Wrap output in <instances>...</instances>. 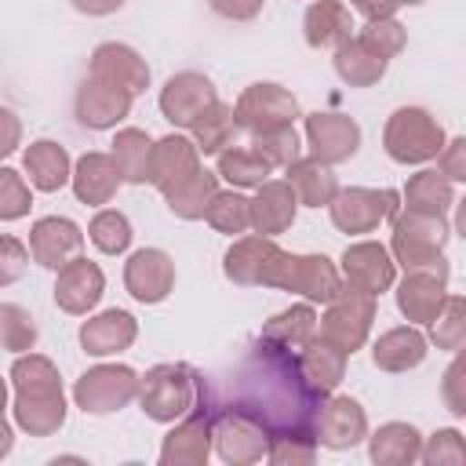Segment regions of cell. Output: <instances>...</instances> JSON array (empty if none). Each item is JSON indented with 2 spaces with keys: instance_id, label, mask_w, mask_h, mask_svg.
I'll return each instance as SVG.
<instances>
[{
  "instance_id": "44dd1931",
  "label": "cell",
  "mask_w": 466,
  "mask_h": 466,
  "mask_svg": "<svg viewBox=\"0 0 466 466\" xmlns=\"http://www.w3.org/2000/svg\"><path fill=\"white\" fill-rule=\"evenodd\" d=\"M131 95L106 84V80H95L87 76L80 87H76V98H73V109H76V120L91 131H109L116 127L127 113H131Z\"/></svg>"
},
{
  "instance_id": "ffe728a7",
  "label": "cell",
  "mask_w": 466,
  "mask_h": 466,
  "mask_svg": "<svg viewBox=\"0 0 466 466\" xmlns=\"http://www.w3.org/2000/svg\"><path fill=\"white\" fill-rule=\"evenodd\" d=\"M91 76L95 80H106L120 91H127L131 98L142 95L149 87V66L146 58L127 47V44H116V40H106L91 51Z\"/></svg>"
},
{
  "instance_id": "ac0fdd59",
  "label": "cell",
  "mask_w": 466,
  "mask_h": 466,
  "mask_svg": "<svg viewBox=\"0 0 466 466\" xmlns=\"http://www.w3.org/2000/svg\"><path fill=\"white\" fill-rule=\"evenodd\" d=\"M84 251V233L73 218L66 215H44L29 229V255L44 269H62L66 262L80 258Z\"/></svg>"
},
{
  "instance_id": "f6af8a7d",
  "label": "cell",
  "mask_w": 466,
  "mask_h": 466,
  "mask_svg": "<svg viewBox=\"0 0 466 466\" xmlns=\"http://www.w3.org/2000/svg\"><path fill=\"white\" fill-rule=\"evenodd\" d=\"M251 149L269 167H288L291 160H299V131H295V124L273 127V131H258V135H251Z\"/></svg>"
},
{
  "instance_id": "8d00e7d4",
  "label": "cell",
  "mask_w": 466,
  "mask_h": 466,
  "mask_svg": "<svg viewBox=\"0 0 466 466\" xmlns=\"http://www.w3.org/2000/svg\"><path fill=\"white\" fill-rule=\"evenodd\" d=\"M400 197H404V208H408V211H430V215H444V211L455 204L451 182H448L441 171H433V167L415 171V175L408 178V186H404Z\"/></svg>"
},
{
  "instance_id": "680465c9",
  "label": "cell",
  "mask_w": 466,
  "mask_h": 466,
  "mask_svg": "<svg viewBox=\"0 0 466 466\" xmlns=\"http://www.w3.org/2000/svg\"><path fill=\"white\" fill-rule=\"evenodd\" d=\"M11 444H15V430H11V422H7L4 411H0V459L11 451Z\"/></svg>"
},
{
  "instance_id": "f546056e",
  "label": "cell",
  "mask_w": 466,
  "mask_h": 466,
  "mask_svg": "<svg viewBox=\"0 0 466 466\" xmlns=\"http://www.w3.org/2000/svg\"><path fill=\"white\" fill-rule=\"evenodd\" d=\"M22 167L29 175V186L40 193H55L69 182L73 175V160L66 153V146L51 142V138H36L25 153H22Z\"/></svg>"
},
{
  "instance_id": "3957f363",
  "label": "cell",
  "mask_w": 466,
  "mask_h": 466,
  "mask_svg": "<svg viewBox=\"0 0 466 466\" xmlns=\"http://www.w3.org/2000/svg\"><path fill=\"white\" fill-rule=\"evenodd\" d=\"M451 240V226L444 215L430 211H400L393 215V237H390V255L404 273H422L441 284H448L451 266L444 258V244Z\"/></svg>"
},
{
  "instance_id": "7402d4cb",
  "label": "cell",
  "mask_w": 466,
  "mask_h": 466,
  "mask_svg": "<svg viewBox=\"0 0 466 466\" xmlns=\"http://www.w3.org/2000/svg\"><path fill=\"white\" fill-rule=\"evenodd\" d=\"M55 273H58L55 277V302H58V309H66L73 317H84V313H91L98 306V299L106 291V277H102V269L95 262L73 258V262H66Z\"/></svg>"
},
{
  "instance_id": "8992f818",
  "label": "cell",
  "mask_w": 466,
  "mask_h": 466,
  "mask_svg": "<svg viewBox=\"0 0 466 466\" xmlns=\"http://www.w3.org/2000/svg\"><path fill=\"white\" fill-rule=\"evenodd\" d=\"M324 317L317 320L320 324V339L331 342L335 350H342L346 357H353L364 342H368V331H371V320H375V299L371 295H360L353 288L342 284V291L324 302Z\"/></svg>"
},
{
  "instance_id": "4fadbf2b",
  "label": "cell",
  "mask_w": 466,
  "mask_h": 466,
  "mask_svg": "<svg viewBox=\"0 0 466 466\" xmlns=\"http://www.w3.org/2000/svg\"><path fill=\"white\" fill-rule=\"evenodd\" d=\"M280 255H284V248L273 237H262V233L237 237L229 244V251L222 255V273L240 288H269Z\"/></svg>"
},
{
  "instance_id": "7dc6e473",
  "label": "cell",
  "mask_w": 466,
  "mask_h": 466,
  "mask_svg": "<svg viewBox=\"0 0 466 466\" xmlns=\"http://www.w3.org/2000/svg\"><path fill=\"white\" fill-rule=\"evenodd\" d=\"M266 459L277 462V466H309L317 459V437H309V433H280V437H269Z\"/></svg>"
},
{
  "instance_id": "9f6ffc18",
  "label": "cell",
  "mask_w": 466,
  "mask_h": 466,
  "mask_svg": "<svg viewBox=\"0 0 466 466\" xmlns=\"http://www.w3.org/2000/svg\"><path fill=\"white\" fill-rule=\"evenodd\" d=\"M353 11H360L364 18H393V11L400 7L397 0H350Z\"/></svg>"
},
{
  "instance_id": "603a6c76",
  "label": "cell",
  "mask_w": 466,
  "mask_h": 466,
  "mask_svg": "<svg viewBox=\"0 0 466 466\" xmlns=\"http://www.w3.org/2000/svg\"><path fill=\"white\" fill-rule=\"evenodd\" d=\"M69 182H73V193H76L80 204L98 208V204H109V200L116 197V189H120L124 178H120V167H116V160H113V153L91 149V153H84V157L73 164Z\"/></svg>"
},
{
  "instance_id": "6f0895ef",
  "label": "cell",
  "mask_w": 466,
  "mask_h": 466,
  "mask_svg": "<svg viewBox=\"0 0 466 466\" xmlns=\"http://www.w3.org/2000/svg\"><path fill=\"white\" fill-rule=\"evenodd\" d=\"M127 0H73V7L80 11V15H87V18H106V15H113V11H120Z\"/></svg>"
},
{
  "instance_id": "52a82bcc",
  "label": "cell",
  "mask_w": 466,
  "mask_h": 466,
  "mask_svg": "<svg viewBox=\"0 0 466 466\" xmlns=\"http://www.w3.org/2000/svg\"><path fill=\"white\" fill-rule=\"evenodd\" d=\"M135 393H138V375L127 364H95L73 386V400L84 415H113L127 408Z\"/></svg>"
},
{
  "instance_id": "1f68e13d",
  "label": "cell",
  "mask_w": 466,
  "mask_h": 466,
  "mask_svg": "<svg viewBox=\"0 0 466 466\" xmlns=\"http://www.w3.org/2000/svg\"><path fill=\"white\" fill-rule=\"evenodd\" d=\"M284 171H288L284 182L291 186L295 200L306 204V208H328L331 197L339 193V178H335L331 167L320 164L317 157H299V160H291Z\"/></svg>"
},
{
  "instance_id": "4dcf8cb0",
  "label": "cell",
  "mask_w": 466,
  "mask_h": 466,
  "mask_svg": "<svg viewBox=\"0 0 466 466\" xmlns=\"http://www.w3.org/2000/svg\"><path fill=\"white\" fill-rule=\"evenodd\" d=\"M368 441V459L375 466H411L419 462L422 433L411 422H382Z\"/></svg>"
},
{
  "instance_id": "30bf717a",
  "label": "cell",
  "mask_w": 466,
  "mask_h": 466,
  "mask_svg": "<svg viewBox=\"0 0 466 466\" xmlns=\"http://www.w3.org/2000/svg\"><path fill=\"white\" fill-rule=\"evenodd\" d=\"M233 116H237V127L251 131V135L273 131V127H288L299 116V98L280 84L258 80V84H251V87H244L237 95Z\"/></svg>"
},
{
  "instance_id": "277c9868",
  "label": "cell",
  "mask_w": 466,
  "mask_h": 466,
  "mask_svg": "<svg viewBox=\"0 0 466 466\" xmlns=\"http://www.w3.org/2000/svg\"><path fill=\"white\" fill-rule=\"evenodd\" d=\"M135 397L153 422H178L208 397V386L197 368H189L182 360H167V364H153L138 379Z\"/></svg>"
},
{
  "instance_id": "7a4b0ae2",
  "label": "cell",
  "mask_w": 466,
  "mask_h": 466,
  "mask_svg": "<svg viewBox=\"0 0 466 466\" xmlns=\"http://www.w3.org/2000/svg\"><path fill=\"white\" fill-rule=\"evenodd\" d=\"M15 386V426L29 437H51L66 422V393L62 375L51 357L22 353L11 364Z\"/></svg>"
},
{
  "instance_id": "ba28073f",
  "label": "cell",
  "mask_w": 466,
  "mask_h": 466,
  "mask_svg": "<svg viewBox=\"0 0 466 466\" xmlns=\"http://www.w3.org/2000/svg\"><path fill=\"white\" fill-rule=\"evenodd\" d=\"M269 288L295 291L306 302H331L342 291V273L328 255H291V251H284L277 269H273Z\"/></svg>"
},
{
  "instance_id": "ab89813d",
  "label": "cell",
  "mask_w": 466,
  "mask_h": 466,
  "mask_svg": "<svg viewBox=\"0 0 466 466\" xmlns=\"http://www.w3.org/2000/svg\"><path fill=\"white\" fill-rule=\"evenodd\" d=\"M269 164L255 153V149H240V146H229L218 153V178H226L233 189H255L269 178Z\"/></svg>"
},
{
  "instance_id": "681fc988",
  "label": "cell",
  "mask_w": 466,
  "mask_h": 466,
  "mask_svg": "<svg viewBox=\"0 0 466 466\" xmlns=\"http://www.w3.org/2000/svg\"><path fill=\"white\" fill-rule=\"evenodd\" d=\"M419 459L437 466V462H462L466 459V448H462V433L459 430H437L422 448H419Z\"/></svg>"
},
{
  "instance_id": "f35d334b",
  "label": "cell",
  "mask_w": 466,
  "mask_h": 466,
  "mask_svg": "<svg viewBox=\"0 0 466 466\" xmlns=\"http://www.w3.org/2000/svg\"><path fill=\"white\" fill-rule=\"evenodd\" d=\"M193 142H197V149L200 153H222V149H229L233 146V138H237V116H233V106H226V102H215L211 109H204L197 120H193Z\"/></svg>"
},
{
  "instance_id": "74e56055",
  "label": "cell",
  "mask_w": 466,
  "mask_h": 466,
  "mask_svg": "<svg viewBox=\"0 0 466 466\" xmlns=\"http://www.w3.org/2000/svg\"><path fill=\"white\" fill-rule=\"evenodd\" d=\"M149 149H153V138L142 127H120L116 131V138H113V160H116L124 182H131V186H142L146 182V175H149Z\"/></svg>"
},
{
  "instance_id": "5b68a950",
  "label": "cell",
  "mask_w": 466,
  "mask_h": 466,
  "mask_svg": "<svg viewBox=\"0 0 466 466\" xmlns=\"http://www.w3.org/2000/svg\"><path fill=\"white\" fill-rule=\"evenodd\" d=\"M444 127L422 106H400L382 127V149L397 164H430L444 146Z\"/></svg>"
},
{
  "instance_id": "836d02e7",
  "label": "cell",
  "mask_w": 466,
  "mask_h": 466,
  "mask_svg": "<svg viewBox=\"0 0 466 466\" xmlns=\"http://www.w3.org/2000/svg\"><path fill=\"white\" fill-rule=\"evenodd\" d=\"M444 299H448L444 284L433 277H422V273H404V280L397 284V309L411 324H430L441 313Z\"/></svg>"
},
{
  "instance_id": "11a10c76",
  "label": "cell",
  "mask_w": 466,
  "mask_h": 466,
  "mask_svg": "<svg viewBox=\"0 0 466 466\" xmlns=\"http://www.w3.org/2000/svg\"><path fill=\"white\" fill-rule=\"evenodd\" d=\"M18 142H22V120L0 106V160L11 157L18 149Z\"/></svg>"
},
{
  "instance_id": "2e32d148",
  "label": "cell",
  "mask_w": 466,
  "mask_h": 466,
  "mask_svg": "<svg viewBox=\"0 0 466 466\" xmlns=\"http://www.w3.org/2000/svg\"><path fill=\"white\" fill-rule=\"evenodd\" d=\"M306 142L320 164H328V167L346 164L360 149V124L346 113H320L317 109L306 116Z\"/></svg>"
},
{
  "instance_id": "db71d44e",
  "label": "cell",
  "mask_w": 466,
  "mask_h": 466,
  "mask_svg": "<svg viewBox=\"0 0 466 466\" xmlns=\"http://www.w3.org/2000/svg\"><path fill=\"white\" fill-rule=\"evenodd\" d=\"M208 4H211L215 15H222L229 22H248V18H255L262 11L266 0H208Z\"/></svg>"
},
{
  "instance_id": "94428289",
  "label": "cell",
  "mask_w": 466,
  "mask_h": 466,
  "mask_svg": "<svg viewBox=\"0 0 466 466\" xmlns=\"http://www.w3.org/2000/svg\"><path fill=\"white\" fill-rule=\"evenodd\" d=\"M400 7H419V4H426V0H397Z\"/></svg>"
},
{
  "instance_id": "5bb4252c",
  "label": "cell",
  "mask_w": 466,
  "mask_h": 466,
  "mask_svg": "<svg viewBox=\"0 0 466 466\" xmlns=\"http://www.w3.org/2000/svg\"><path fill=\"white\" fill-rule=\"evenodd\" d=\"M211 422H215V408L208 404V397L175 422V430L164 437L160 444V462L164 466H204L211 455Z\"/></svg>"
},
{
  "instance_id": "484cf974",
  "label": "cell",
  "mask_w": 466,
  "mask_h": 466,
  "mask_svg": "<svg viewBox=\"0 0 466 466\" xmlns=\"http://www.w3.org/2000/svg\"><path fill=\"white\" fill-rule=\"evenodd\" d=\"M295 211H299V200L288 182L266 178L262 186H255V197H251V229L255 233L280 237L284 229H291Z\"/></svg>"
},
{
  "instance_id": "91938a15",
  "label": "cell",
  "mask_w": 466,
  "mask_h": 466,
  "mask_svg": "<svg viewBox=\"0 0 466 466\" xmlns=\"http://www.w3.org/2000/svg\"><path fill=\"white\" fill-rule=\"evenodd\" d=\"M4 404H7V382L0 379V411H4Z\"/></svg>"
},
{
  "instance_id": "cb8c5ba5",
  "label": "cell",
  "mask_w": 466,
  "mask_h": 466,
  "mask_svg": "<svg viewBox=\"0 0 466 466\" xmlns=\"http://www.w3.org/2000/svg\"><path fill=\"white\" fill-rule=\"evenodd\" d=\"M80 346L91 357H109V353H124L135 339H138V320L127 309H102L98 317H87L80 324Z\"/></svg>"
},
{
  "instance_id": "c3c4849f",
  "label": "cell",
  "mask_w": 466,
  "mask_h": 466,
  "mask_svg": "<svg viewBox=\"0 0 466 466\" xmlns=\"http://www.w3.org/2000/svg\"><path fill=\"white\" fill-rule=\"evenodd\" d=\"M357 36H364V40H368L379 55H386V58H397V55L404 51V44H408V29H404L397 18H368Z\"/></svg>"
},
{
  "instance_id": "60d3db41",
  "label": "cell",
  "mask_w": 466,
  "mask_h": 466,
  "mask_svg": "<svg viewBox=\"0 0 466 466\" xmlns=\"http://www.w3.org/2000/svg\"><path fill=\"white\" fill-rule=\"evenodd\" d=\"M204 218H208V226H211L215 233H226V237L248 233V229H251V200H248L244 193H237V189H226V193L218 189V193L211 197Z\"/></svg>"
},
{
  "instance_id": "8fae6325",
  "label": "cell",
  "mask_w": 466,
  "mask_h": 466,
  "mask_svg": "<svg viewBox=\"0 0 466 466\" xmlns=\"http://www.w3.org/2000/svg\"><path fill=\"white\" fill-rule=\"evenodd\" d=\"M211 444H215V451H218L222 462H229V466H251V462H262L266 459L269 433L255 419H248V415H240L233 408H215Z\"/></svg>"
},
{
  "instance_id": "bcb514c9",
  "label": "cell",
  "mask_w": 466,
  "mask_h": 466,
  "mask_svg": "<svg viewBox=\"0 0 466 466\" xmlns=\"http://www.w3.org/2000/svg\"><path fill=\"white\" fill-rule=\"evenodd\" d=\"M33 208V189L15 167H0V222H18Z\"/></svg>"
},
{
  "instance_id": "7c38bea8",
  "label": "cell",
  "mask_w": 466,
  "mask_h": 466,
  "mask_svg": "<svg viewBox=\"0 0 466 466\" xmlns=\"http://www.w3.org/2000/svg\"><path fill=\"white\" fill-rule=\"evenodd\" d=\"M339 273H342V284L346 288L375 299V295H382V291L393 288L397 262H393V255H390L386 244H379V240H357V244H350L342 251Z\"/></svg>"
},
{
  "instance_id": "f5cc1de1",
  "label": "cell",
  "mask_w": 466,
  "mask_h": 466,
  "mask_svg": "<svg viewBox=\"0 0 466 466\" xmlns=\"http://www.w3.org/2000/svg\"><path fill=\"white\" fill-rule=\"evenodd\" d=\"M437 171L448 178V182H462L466 178V138H451L441 146L437 153Z\"/></svg>"
},
{
  "instance_id": "9a60e30c",
  "label": "cell",
  "mask_w": 466,
  "mask_h": 466,
  "mask_svg": "<svg viewBox=\"0 0 466 466\" xmlns=\"http://www.w3.org/2000/svg\"><path fill=\"white\" fill-rule=\"evenodd\" d=\"M313 437H317V444H324L331 451L357 448L368 437V415H364L360 400H353L346 393H328L317 411Z\"/></svg>"
},
{
  "instance_id": "d6986e66",
  "label": "cell",
  "mask_w": 466,
  "mask_h": 466,
  "mask_svg": "<svg viewBox=\"0 0 466 466\" xmlns=\"http://www.w3.org/2000/svg\"><path fill=\"white\" fill-rule=\"evenodd\" d=\"M124 288L135 302L157 306L171 295L175 288V262L167 251L160 248H138L127 262H124Z\"/></svg>"
},
{
  "instance_id": "d4e9b609",
  "label": "cell",
  "mask_w": 466,
  "mask_h": 466,
  "mask_svg": "<svg viewBox=\"0 0 466 466\" xmlns=\"http://www.w3.org/2000/svg\"><path fill=\"white\" fill-rule=\"evenodd\" d=\"M197 167H200V149H197V142L186 138V135H164V138L153 142V149H149V175H146V182L164 193L167 186H175L178 178H186V175L197 171Z\"/></svg>"
},
{
  "instance_id": "9c48e42d",
  "label": "cell",
  "mask_w": 466,
  "mask_h": 466,
  "mask_svg": "<svg viewBox=\"0 0 466 466\" xmlns=\"http://www.w3.org/2000/svg\"><path fill=\"white\" fill-rule=\"evenodd\" d=\"M397 193L393 189H368V186H350L339 189L328 204L331 226L339 233H375L382 222L397 215Z\"/></svg>"
},
{
  "instance_id": "f1b7e54d",
  "label": "cell",
  "mask_w": 466,
  "mask_h": 466,
  "mask_svg": "<svg viewBox=\"0 0 466 466\" xmlns=\"http://www.w3.org/2000/svg\"><path fill=\"white\" fill-rule=\"evenodd\" d=\"M353 15L342 0H313L302 15V36L309 47H339L342 40L353 36Z\"/></svg>"
},
{
  "instance_id": "e575fe53",
  "label": "cell",
  "mask_w": 466,
  "mask_h": 466,
  "mask_svg": "<svg viewBox=\"0 0 466 466\" xmlns=\"http://www.w3.org/2000/svg\"><path fill=\"white\" fill-rule=\"evenodd\" d=\"M295 360L302 368V375L320 390V393H335L342 375H346V353L335 350L331 342H324L320 335H313L302 350H295Z\"/></svg>"
},
{
  "instance_id": "816d5d0a",
  "label": "cell",
  "mask_w": 466,
  "mask_h": 466,
  "mask_svg": "<svg viewBox=\"0 0 466 466\" xmlns=\"http://www.w3.org/2000/svg\"><path fill=\"white\" fill-rule=\"evenodd\" d=\"M444 404L451 415H466V364L455 357L444 371Z\"/></svg>"
},
{
  "instance_id": "6da1fadb",
  "label": "cell",
  "mask_w": 466,
  "mask_h": 466,
  "mask_svg": "<svg viewBox=\"0 0 466 466\" xmlns=\"http://www.w3.org/2000/svg\"><path fill=\"white\" fill-rule=\"evenodd\" d=\"M328 393H320L299 368L291 350H280L273 342H255L248 357L237 364L229 382V400L222 408H233L248 419H255L269 437L280 433H309L317 411Z\"/></svg>"
},
{
  "instance_id": "4316f807",
  "label": "cell",
  "mask_w": 466,
  "mask_h": 466,
  "mask_svg": "<svg viewBox=\"0 0 466 466\" xmlns=\"http://www.w3.org/2000/svg\"><path fill=\"white\" fill-rule=\"evenodd\" d=\"M426 350H430V339H426L415 324L390 328V331H382V335L375 339V346H371V364H375L379 371L400 375V371L419 368V364L426 360Z\"/></svg>"
},
{
  "instance_id": "b9f144b4",
  "label": "cell",
  "mask_w": 466,
  "mask_h": 466,
  "mask_svg": "<svg viewBox=\"0 0 466 466\" xmlns=\"http://www.w3.org/2000/svg\"><path fill=\"white\" fill-rule=\"evenodd\" d=\"M131 222H127V215L124 211H116V208H102L95 218H91V226H87V240L102 251V255H124L127 248H131Z\"/></svg>"
},
{
  "instance_id": "d590c367",
  "label": "cell",
  "mask_w": 466,
  "mask_h": 466,
  "mask_svg": "<svg viewBox=\"0 0 466 466\" xmlns=\"http://www.w3.org/2000/svg\"><path fill=\"white\" fill-rule=\"evenodd\" d=\"M313 335H317V313H313L309 302H299V306H288V309H280L277 317H269L258 339L295 353V350H302Z\"/></svg>"
},
{
  "instance_id": "e0dca14e",
  "label": "cell",
  "mask_w": 466,
  "mask_h": 466,
  "mask_svg": "<svg viewBox=\"0 0 466 466\" xmlns=\"http://www.w3.org/2000/svg\"><path fill=\"white\" fill-rule=\"evenodd\" d=\"M215 102H218L215 84H211L204 73H197V69L175 73V76H167V84L160 87V113H164V120L175 124V127H193V120H197L204 109H211Z\"/></svg>"
},
{
  "instance_id": "f907efd6",
  "label": "cell",
  "mask_w": 466,
  "mask_h": 466,
  "mask_svg": "<svg viewBox=\"0 0 466 466\" xmlns=\"http://www.w3.org/2000/svg\"><path fill=\"white\" fill-rule=\"evenodd\" d=\"M25 269H29V248H25L18 237L0 233V288L22 280Z\"/></svg>"
},
{
  "instance_id": "7bdbcfd3",
  "label": "cell",
  "mask_w": 466,
  "mask_h": 466,
  "mask_svg": "<svg viewBox=\"0 0 466 466\" xmlns=\"http://www.w3.org/2000/svg\"><path fill=\"white\" fill-rule=\"evenodd\" d=\"M430 342H437V350H451L459 353L466 342V299L462 295H448L441 313L430 320Z\"/></svg>"
},
{
  "instance_id": "ee69618b",
  "label": "cell",
  "mask_w": 466,
  "mask_h": 466,
  "mask_svg": "<svg viewBox=\"0 0 466 466\" xmlns=\"http://www.w3.org/2000/svg\"><path fill=\"white\" fill-rule=\"evenodd\" d=\"M36 346V320L18 302H0V350L29 353Z\"/></svg>"
},
{
  "instance_id": "83f0119b",
  "label": "cell",
  "mask_w": 466,
  "mask_h": 466,
  "mask_svg": "<svg viewBox=\"0 0 466 466\" xmlns=\"http://www.w3.org/2000/svg\"><path fill=\"white\" fill-rule=\"evenodd\" d=\"M331 66H335V73H339L342 84H350V87H371V84H379V80L386 76L390 58L379 55L364 36L353 33L350 40H342V44L335 47Z\"/></svg>"
},
{
  "instance_id": "d6a6232c",
  "label": "cell",
  "mask_w": 466,
  "mask_h": 466,
  "mask_svg": "<svg viewBox=\"0 0 466 466\" xmlns=\"http://www.w3.org/2000/svg\"><path fill=\"white\" fill-rule=\"evenodd\" d=\"M215 193H218V175L208 171V167H197V171H189L186 178H178L175 186L164 189V204L175 218L197 222V218H204Z\"/></svg>"
}]
</instances>
